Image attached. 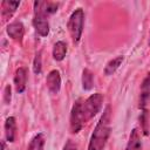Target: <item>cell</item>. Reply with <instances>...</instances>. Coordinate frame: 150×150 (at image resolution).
<instances>
[{"instance_id": "cell-1", "label": "cell", "mask_w": 150, "mask_h": 150, "mask_svg": "<svg viewBox=\"0 0 150 150\" xmlns=\"http://www.w3.org/2000/svg\"><path fill=\"white\" fill-rule=\"evenodd\" d=\"M110 107H107L98 123L96 124L94 132L91 134L88 150H103L110 135Z\"/></svg>"}, {"instance_id": "cell-2", "label": "cell", "mask_w": 150, "mask_h": 150, "mask_svg": "<svg viewBox=\"0 0 150 150\" xmlns=\"http://www.w3.org/2000/svg\"><path fill=\"white\" fill-rule=\"evenodd\" d=\"M83 22H84V13L81 8L75 9L69 20H68V30L74 42H79L83 32Z\"/></svg>"}, {"instance_id": "cell-3", "label": "cell", "mask_w": 150, "mask_h": 150, "mask_svg": "<svg viewBox=\"0 0 150 150\" xmlns=\"http://www.w3.org/2000/svg\"><path fill=\"white\" fill-rule=\"evenodd\" d=\"M102 103H103V96L100 93L90 95L86 101L82 102V111L86 122L91 120L101 110Z\"/></svg>"}, {"instance_id": "cell-4", "label": "cell", "mask_w": 150, "mask_h": 150, "mask_svg": "<svg viewBox=\"0 0 150 150\" xmlns=\"http://www.w3.org/2000/svg\"><path fill=\"white\" fill-rule=\"evenodd\" d=\"M82 100L79 98L77 101H75L73 108H71V112H70V130L71 132L76 134L79 132L83 124L86 123L84 121V116H83V111H82Z\"/></svg>"}, {"instance_id": "cell-5", "label": "cell", "mask_w": 150, "mask_h": 150, "mask_svg": "<svg viewBox=\"0 0 150 150\" xmlns=\"http://www.w3.org/2000/svg\"><path fill=\"white\" fill-rule=\"evenodd\" d=\"M33 26L39 35L47 36L49 33V23L47 20V15L42 12H34Z\"/></svg>"}, {"instance_id": "cell-6", "label": "cell", "mask_w": 150, "mask_h": 150, "mask_svg": "<svg viewBox=\"0 0 150 150\" xmlns=\"http://www.w3.org/2000/svg\"><path fill=\"white\" fill-rule=\"evenodd\" d=\"M46 84H47L48 90L52 94L59 93L60 88H61V76H60V73L57 70L49 71V74L47 75V79H46Z\"/></svg>"}, {"instance_id": "cell-7", "label": "cell", "mask_w": 150, "mask_h": 150, "mask_svg": "<svg viewBox=\"0 0 150 150\" xmlns=\"http://www.w3.org/2000/svg\"><path fill=\"white\" fill-rule=\"evenodd\" d=\"M150 103V71L148 73L146 77L144 79L142 87H141V98H139V107L143 110H146L148 104Z\"/></svg>"}, {"instance_id": "cell-8", "label": "cell", "mask_w": 150, "mask_h": 150, "mask_svg": "<svg viewBox=\"0 0 150 150\" xmlns=\"http://www.w3.org/2000/svg\"><path fill=\"white\" fill-rule=\"evenodd\" d=\"M27 83V69L25 67H20L16 69L14 75V84L18 93H23Z\"/></svg>"}, {"instance_id": "cell-9", "label": "cell", "mask_w": 150, "mask_h": 150, "mask_svg": "<svg viewBox=\"0 0 150 150\" xmlns=\"http://www.w3.org/2000/svg\"><path fill=\"white\" fill-rule=\"evenodd\" d=\"M7 34L15 41H21L25 34V27L20 21L12 22L7 26Z\"/></svg>"}, {"instance_id": "cell-10", "label": "cell", "mask_w": 150, "mask_h": 150, "mask_svg": "<svg viewBox=\"0 0 150 150\" xmlns=\"http://www.w3.org/2000/svg\"><path fill=\"white\" fill-rule=\"evenodd\" d=\"M20 5V1H2L1 4V16L4 20H7L9 19L13 13L16 11V8L19 7Z\"/></svg>"}, {"instance_id": "cell-11", "label": "cell", "mask_w": 150, "mask_h": 150, "mask_svg": "<svg viewBox=\"0 0 150 150\" xmlns=\"http://www.w3.org/2000/svg\"><path fill=\"white\" fill-rule=\"evenodd\" d=\"M5 135L8 142H14L16 135V122L13 116L8 117L5 122Z\"/></svg>"}, {"instance_id": "cell-12", "label": "cell", "mask_w": 150, "mask_h": 150, "mask_svg": "<svg viewBox=\"0 0 150 150\" xmlns=\"http://www.w3.org/2000/svg\"><path fill=\"white\" fill-rule=\"evenodd\" d=\"M125 150H142V142L137 129H134L131 131Z\"/></svg>"}, {"instance_id": "cell-13", "label": "cell", "mask_w": 150, "mask_h": 150, "mask_svg": "<svg viewBox=\"0 0 150 150\" xmlns=\"http://www.w3.org/2000/svg\"><path fill=\"white\" fill-rule=\"evenodd\" d=\"M67 54V45L63 41H57L53 47V57L56 61H62Z\"/></svg>"}, {"instance_id": "cell-14", "label": "cell", "mask_w": 150, "mask_h": 150, "mask_svg": "<svg viewBox=\"0 0 150 150\" xmlns=\"http://www.w3.org/2000/svg\"><path fill=\"white\" fill-rule=\"evenodd\" d=\"M123 60H124L123 56H117V57L110 60V61L107 63L105 68H104V74H105V75H112V74L118 69V67L121 66V63L123 62Z\"/></svg>"}, {"instance_id": "cell-15", "label": "cell", "mask_w": 150, "mask_h": 150, "mask_svg": "<svg viewBox=\"0 0 150 150\" xmlns=\"http://www.w3.org/2000/svg\"><path fill=\"white\" fill-rule=\"evenodd\" d=\"M43 145H45V135L38 134L32 138L27 150H42Z\"/></svg>"}, {"instance_id": "cell-16", "label": "cell", "mask_w": 150, "mask_h": 150, "mask_svg": "<svg viewBox=\"0 0 150 150\" xmlns=\"http://www.w3.org/2000/svg\"><path fill=\"white\" fill-rule=\"evenodd\" d=\"M93 82H94V76L93 73L89 69H84L82 73V87L84 90H90L93 88Z\"/></svg>"}, {"instance_id": "cell-17", "label": "cell", "mask_w": 150, "mask_h": 150, "mask_svg": "<svg viewBox=\"0 0 150 150\" xmlns=\"http://www.w3.org/2000/svg\"><path fill=\"white\" fill-rule=\"evenodd\" d=\"M33 70L35 74H40L41 71V52H39L35 55V59L33 62Z\"/></svg>"}, {"instance_id": "cell-18", "label": "cell", "mask_w": 150, "mask_h": 150, "mask_svg": "<svg viewBox=\"0 0 150 150\" xmlns=\"http://www.w3.org/2000/svg\"><path fill=\"white\" fill-rule=\"evenodd\" d=\"M11 86L9 84H7L6 87H5V91H4V101H5V103L6 104H9V102H11Z\"/></svg>"}, {"instance_id": "cell-19", "label": "cell", "mask_w": 150, "mask_h": 150, "mask_svg": "<svg viewBox=\"0 0 150 150\" xmlns=\"http://www.w3.org/2000/svg\"><path fill=\"white\" fill-rule=\"evenodd\" d=\"M63 150H77V148H76V145L73 144L71 142H67L66 145L63 146Z\"/></svg>"}, {"instance_id": "cell-20", "label": "cell", "mask_w": 150, "mask_h": 150, "mask_svg": "<svg viewBox=\"0 0 150 150\" xmlns=\"http://www.w3.org/2000/svg\"><path fill=\"white\" fill-rule=\"evenodd\" d=\"M149 45H150V38H149Z\"/></svg>"}]
</instances>
